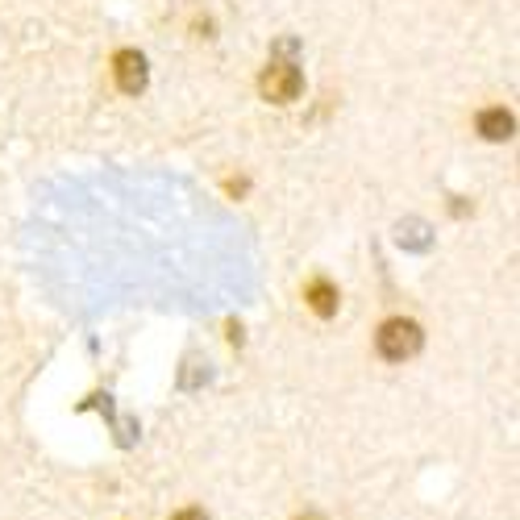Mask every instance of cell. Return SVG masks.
I'll list each match as a JSON object with an SVG mask.
<instances>
[{
	"label": "cell",
	"mask_w": 520,
	"mask_h": 520,
	"mask_svg": "<svg viewBox=\"0 0 520 520\" xmlns=\"http://www.w3.org/2000/svg\"><path fill=\"white\" fill-rule=\"evenodd\" d=\"M420 325L417 321H404V317H392L379 325V333H375V346H379V354H383L387 362H404L412 358V354L420 350Z\"/></svg>",
	"instance_id": "cell-1"
},
{
	"label": "cell",
	"mask_w": 520,
	"mask_h": 520,
	"mask_svg": "<svg viewBox=\"0 0 520 520\" xmlns=\"http://www.w3.org/2000/svg\"><path fill=\"white\" fill-rule=\"evenodd\" d=\"M300 88H304V75H300L292 63H271L259 80V92L271 104H292L295 96H300Z\"/></svg>",
	"instance_id": "cell-2"
},
{
	"label": "cell",
	"mask_w": 520,
	"mask_h": 520,
	"mask_svg": "<svg viewBox=\"0 0 520 520\" xmlns=\"http://www.w3.org/2000/svg\"><path fill=\"white\" fill-rule=\"evenodd\" d=\"M113 75H117V88L137 96V92L146 88V58L137 55V50H121L113 58Z\"/></svg>",
	"instance_id": "cell-3"
},
{
	"label": "cell",
	"mask_w": 520,
	"mask_h": 520,
	"mask_svg": "<svg viewBox=\"0 0 520 520\" xmlns=\"http://www.w3.org/2000/svg\"><path fill=\"white\" fill-rule=\"evenodd\" d=\"M512 129H516V121H512V113H504V109H487V113L479 117V134H483L487 142H508Z\"/></svg>",
	"instance_id": "cell-4"
},
{
	"label": "cell",
	"mask_w": 520,
	"mask_h": 520,
	"mask_svg": "<svg viewBox=\"0 0 520 520\" xmlns=\"http://www.w3.org/2000/svg\"><path fill=\"white\" fill-rule=\"evenodd\" d=\"M308 308L317 313V317H333L338 313V287L329 279H317V283H308V292H304Z\"/></svg>",
	"instance_id": "cell-5"
},
{
	"label": "cell",
	"mask_w": 520,
	"mask_h": 520,
	"mask_svg": "<svg viewBox=\"0 0 520 520\" xmlns=\"http://www.w3.org/2000/svg\"><path fill=\"white\" fill-rule=\"evenodd\" d=\"M175 520H208V516H204L200 508H188V512H180V516H175Z\"/></svg>",
	"instance_id": "cell-6"
}]
</instances>
